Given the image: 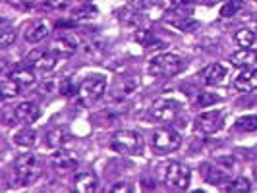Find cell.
Segmentation results:
<instances>
[{"label":"cell","mask_w":257,"mask_h":193,"mask_svg":"<svg viewBox=\"0 0 257 193\" xmlns=\"http://www.w3.org/2000/svg\"><path fill=\"white\" fill-rule=\"evenodd\" d=\"M43 172V164L37 154L24 153L20 154L14 162V180L20 185H31Z\"/></svg>","instance_id":"cell-1"},{"label":"cell","mask_w":257,"mask_h":193,"mask_svg":"<svg viewBox=\"0 0 257 193\" xmlns=\"http://www.w3.org/2000/svg\"><path fill=\"white\" fill-rule=\"evenodd\" d=\"M104 89H106V77L101 74L87 76L77 87V101L83 106H87V104L95 103L97 99H101Z\"/></svg>","instance_id":"cell-2"},{"label":"cell","mask_w":257,"mask_h":193,"mask_svg":"<svg viewBox=\"0 0 257 193\" xmlns=\"http://www.w3.org/2000/svg\"><path fill=\"white\" fill-rule=\"evenodd\" d=\"M110 147L120 154H140L143 151V139L134 129H120L112 135Z\"/></svg>","instance_id":"cell-3"},{"label":"cell","mask_w":257,"mask_h":193,"mask_svg":"<svg viewBox=\"0 0 257 193\" xmlns=\"http://www.w3.org/2000/svg\"><path fill=\"white\" fill-rule=\"evenodd\" d=\"M184 60L174 54H159L149 62V74L153 77H174L184 70Z\"/></svg>","instance_id":"cell-4"},{"label":"cell","mask_w":257,"mask_h":193,"mask_svg":"<svg viewBox=\"0 0 257 193\" xmlns=\"http://www.w3.org/2000/svg\"><path fill=\"white\" fill-rule=\"evenodd\" d=\"M163 180L168 187H174V189H188L190 187V180H192V170L182 164V162H167L163 166Z\"/></svg>","instance_id":"cell-5"},{"label":"cell","mask_w":257,"mask_h":193,"mask_svg":"<svg viewBox=\"0 0 257 193\" xmlns=\"http://www.w3.org/2000/svg\"><path fill=\"white\" fill-rule=\"evenodd\" d=\"M180 145H182L180 133L170 128L157 129V131H153V135H151V147H153V151H157L159 154L172 153V151H176Z\"/></svg>","instance_id":"cell-6"},{"label":"cell","mask_w":257,"mask_h":193,"mask_svg":"<svg viewBox=\"0 0 257 193\" xmlns=\"http://www.w3.org/2000/svg\"><path fill=\"white\" fill-rule=\"evenodd\" d=\"M178 112H180V103L172 99H159L149 108V116L157 122H174Z\"/></svg>","instance_id":"cell-7"},{"label":"cell","mask_w":257,"mask_h":193,"mask_svg":"<svg viewBox=\"0 0 257 193\" xmlns=\"http://www.w3.org/2000/svg\"><path fill=\"white\" fill-rule=\"evenodd\" d=\"M199 172H201V178L205 180V183L215 185V187H220V185L230 181V174L226 170H222L217 164H211V162H203L199 166Z\"/></svg>","instance_id":"cell-8"},{"label":"cell","mask_w":257,"mask_h":193,"mask_svg":"<svg viewBox=\"0 0 257 193\" xmlns=\"http://www.w3.org/2000/svg\"><path fill=\"white\" fill-rule=\"evenodd\" d=\"M220 126H222V112L220 110L201 112L195 118V128L203 133H215L220 129Z\"/></svg>","instance_id":"cell-9"},{"label":"cell","mask_w":257,"mask_h":193,"mask_svg":"<svg viewBox=\"0 0 257 193\" xmlns=\"http://www.w3.org/2000/svg\"><path fill=\"white\" fill-rule=\"evenodd\" d=\"M27 62H31L35 70H41V72H51L54 66L58 64V56L54 52H31V56H27Z\"/></svg>","instance_id":"cell-10"},{"label":"cell","mask_w":257,"mask_h":193,"mask_svg":"<svg viewBox=\"0 0 257 193\" xmlns=\"http://www.w3.org/2000/svg\"><path fill=\"white\" fill-rule=\"evenodd\" d=\"M226 74H228V70H226V66L219 64V62H215V64H209L205 70H201V81L205 83V85H220L224 79H226Z\"/></svg>","instance_id":"cell-11"},{"label":"cell","mask_w":257,"mask_h":193,"mask_svg":"<svg viewBox=\"0 0 257 193\" xmlns=\"http://www.w3.org/2000/svg\"><path fill=\"white\" fill-rule=\"evenodd\" d=\"M39 116H41V110L35 103H20L14 110V118L22 124H27V126L33 124Z\"/></svg>","instance_id":"cell-12"},{"label":"cell","mask_w":257,"mask_h":193,"mask_svg":"<svg viewBox=\"0 0 257 193\" xmlns=\"http://www.w3.org/2000/svg\"><path fill=\"white\" fill-rule=\"evenodd\" d=\"M79 43H81V39L77 37L76 33H60L58 39L54 41V49L60 54H72L79 49Z\"/></svg>","instance_id":"cell-13"},{"label":"cell","mask_w":257,"mask_h":193,"mask_svg":"<svg viewBox=\"0 0 257 193\" xmlns=\"http://www.w3.org/2000/svg\"><path fill=\"white\" fill-rule=\"evenodd\" d=\"M234 87L242 93L257 89V70H244L242 74H238L234 79Z\"/></svg>","instance_id":"cell-14"},{"label":"cell","mask_w":257,"mask_h":193,"mask_svg":"<svg viewBox=\"0 0 257 193\" xmlns=\"http://www.w3.org/2000/svg\"><path fill=\"white\" fill-rule=\"evenodd\" d=\"M52 164L58 170H72L77 164V158L70 151H66L64 147H58L52 153Z\"/></svg>","instance_id":"cell-15"},{"label":"cell","mask_w":257,"mask_h":193,"mask_svg":"<svg viewBox=\"0 0 257 193\" xmlns=\"http://www.w3.org/2000/svg\"><path fill=\"white\" fill-rule=\"evenodd\" d=\"M257 62V52L251 49H240L230 56V64L236 68H249Z\"/></svg>","instance_id":"cell-16"},{"label":"cell","mask_w":257,"mask_h":193,"mask_svg":"<svg viewBox=\"0 0 257 193\" xmlns=\"http://www.w3.org/2000/svg\"><path fill=\"white\" fill-rule=\"evenodd\" d=\"M72 141V133L68 128H54L49 131L47 135V145L52 149H58V147H64L66 143Z\"/></svg>","instance_id":"cell-17"},{"label":"cell","mask_w":257,"mask_h":193,"mask_svg":"<svg viewBox=\"0 0 257 193\" xmlns=\"http://www.w3.org/2000/svg\"><path fill=\"white\" fill-rule=\"evenodd\" d=\"M76 191L79 193H93L97 189V185H99V180H97V176L95 174H91V172H81V174H77L76 176Z\"/></svg>","instance_id":"cell-18"},{"label":"cell","mask_w":257,"mask_h":193,"mask_svg":"<svg viewBox=\"0 0 257 193\" xmlns=\"http://www.w3.org/2000/svg\"><path fill=\"white\" fill-rule=\"evenodd\" d=\"M49 26H47V22H35V24H31V26L26 29V41L27 43H39V41H43V39L49 35Z\"/></svg>","instance_id":"cell-19"},{"label":"cell","mask_w":257,"mask_h":193,"mask_svg":"<svg viewBox=\"0 0 257 193\" xmlns=\"http://www.w3.org/2000/svg\"><path fill=\"white\" fill-rule=\"evenodd\" d=\"M35 141H37V131L33 128H24L14 135V143L20 147H33Z\"/></svg>","instance_id":"cell-20"},{"label":"cell","mask_w":257,"mask_h":193,"mask_svg":"<svg viewBox=\"0 0 257 193\" xmlns=\"http://www.w3.org/2000/svg\"><path fill=\"white\" fill-rule=\"evenodd\" d=\"M10 77L16 83H20V87H31L37 81V77H35V74L31 70H16V72L10 74Z\"/></svg>","instance_id":"cell-21"},{"label":"cell","mask_w":257,"mask_h":193,"mask_svg":"<svg viewBox=\"0 0 257 193\" xmlns=\"http://www.w3.org/2000/svg\"><path fill=\"white\" fill-rule=\"evenodd\" d=\"M136 41L145 47V49H149V47H161L163 43L161 41H157V37L153 35V31H149V29H138L136 31Z\"/></svg>","instance_id":"cell-22"},{"label":"cell","mask_w":257,"mask_h":193,"mask_svg":"<svg viewBox=\"0 0 257 193\" xmlns=\"http://www.w3.org/2000/svg\"><path fill=\"white\" fill-rule=\"evenodd\" d=\"M234 39H236V43H238L242 49H251V45L255 43V33H253L251 29L242 27V29H238V31H236Z\"/></svg>","instance_id":"cell-23"},{"label":"cell","mask_w":257,"mask_h":193,"mask_svg":"<svg viewBox=\"0 0 257 193\" xmlns=\"http://www.w3.org/2000/svg\"><path fill=\"white\" fill-rule=\"evenodd\" d=\"M0 91H2V99H12L20 93V83H16L12 77H4L0 83Z\"/></svg>","instance_id":"cell-24"},{"label":"cell","mask_w":257,"mask_h":193,"mask_svg":"<svg viewBox=\"0 0 257 193\" xmlns=\"http://www.w3.org/2000/svg\"><path fill=\"white\" fill-rule=\"evenodd\" d=\"M242 8H244V0H230V2L222 4L220 16H222V18H234Z\"/></svg>","instance_id":"cell-25"},{"label":"cell","mask_w":257,"mask_h":193,"mask_svg":"<svg viewBox=\"0 0 257 193\" xmlns=\"http://www.w3.org/2000/svg\"><path fill=\"white\" fill-rule=\"evenodd\" d=\"M236 129L240 131H257V116H242L236 120Z\"/></svg>","instance_id":"cell-26"},{"label":"cell","mask_w":257,"mask_h":193,"mask_svg":"<svg viewBox=\"0 0 257 193\" xmlns=\"http://www.w3.org/2000/svg\"><path fill=\"white\" fill-rule=\"evenodd\" d=\"M251 189V183L247 178H236V180L228 181V185H226V191L230 193H245Z\"/></svg>","instance_id":"cell-27"},{"label":"cell","mask_w":257,"mask_h":193,"mask_svg":"<svg viewBox=\"0 0 257 193\" xmlns=\"http://www.w3.org/2000/svg\"><path fill=\"white\" fill-rule=\"evenodd\" d=\"M14 41H16V31H14L12 27H8V24L4 22L2 24V31H0V47L8 49L10 45H14Z\"/></svg>","instance_id":"cell-28"},{"label":"cell","mask_w":257,"mask_h":193,"mask_svg":"<svg viewBox=\"0 0 257 193\" xmlns=\"http://www.w3.org/2000/svg\"><path fill=\"white\" fill-rule=\"evenodd\" d=\"M215 103H220V97L215 95V93H209V91H201V93L197 95V99H195V104H197L199 108L211 106V104H215Z\"/></svg>","instance_id":"cell-29"},{"label":"cell","mask_w":257,"mask_h":193,"mask_svg":"<svg viewBox=\"0 0 257 193\" xmlns=\"http://www.w3.org/2000/svg\"><path fill=\"white\" fill-rule=\"evenodd\" d=\"M172 26L178 27L180 31H193V29L199 27V22L190 18V16H186V18H182V20H172Z\"/></svg>","instance_id":"cell-30"},{"label":"cell","mask_w":257,"mask_h":193,"mask_svg":"<svg viewBox=\"0 0 257 193\" xmlns=\"http://www.w3.org/2000/svg\"><path fill=\"white\" fill-rule=\"evenodd\" d=\"M118 18H120V22H124V24H134V26H138L140 20H142L136 12H128V10H120V12H118Z\"/></svg>","instance_id":"cell-31"},{"label":"cell","mask_w":257,"mask_h":193,"mask_svg":"<svg viewBox=\"0 0 257 193\" xmlns=\"http://www.w3.org/2000/svg\"><path fill=\"white\" fill-rule=\"evenodd\" d=\"M58 91H60L62 95H66V97H70V95L76 91V87H74L72 79H70V77H66V79H62V81H60V85H58Z\"/></svg>","instance_id":"cell-32"},{"label":"cell","mask_w":257,"mask_h":193,"mask_svg":"<svg viewBox=\"0 0 257 193\" xmlns=\"http://www.w3.org/2000/svg\"><path fill=\"white\" fill-rule=\"evenodd\" d=\"M95 16H97V8L87 6V8H83V10H79L76 14V20H89V18H95Z\"/></svg>","instance_id":"cell-33"},{"label":"cell","mask_w":257,"mask_h":193,"mask_svg":"<svg viewBox=\"0 0 257 193\" xmlns=\"http://www.w3.org/2000/svg\"><path fill=\"white\" fill-rule=\"evenodd\" d=\"M110 191L112 193H132L134 189H132V185H130L128 181H118L116 185L110 187Z\"/></svg>","instance_id":"cell-34"},{"label":"cell","mask_w":257,"mask_h":193,"mask_svg":"<svg viewBox=\"0 0 257 193\" xmlns=\"http://www.w3.org/2000/svg\"><path fill=\"white\" fill-rule=\"evenodd\" d=\"M66 2H68V0H45V4H47L49 8H64Z\"/></svg>","instance_id":"cell-35"},{"label":"cell","mask_w":257,"mask_h":193,"mask_svg":"<svg viewBox=\"0 0 257 193\" xmlns=\"http://www.w3.org/2000/svg\"><path fill=\"white\" fill-rule=\"evenodd\" d=\"M253 178H255V180H257V166L253 168Z\"/></svg>","instance_id":"cell-36"},{"label":"cell","mask_w":257,"mask_h":193,"mask_svg":"<svg viewBox=\"0 0 257 193\" xmlns=\"http://www.w3.org/2000/svg\"><path fill=\"white\" fill-rule=\"evenodd\" d=\"M251 2H257V0H251Z\"/></svg>","instance_id":"cell-37"}]
</instances>
